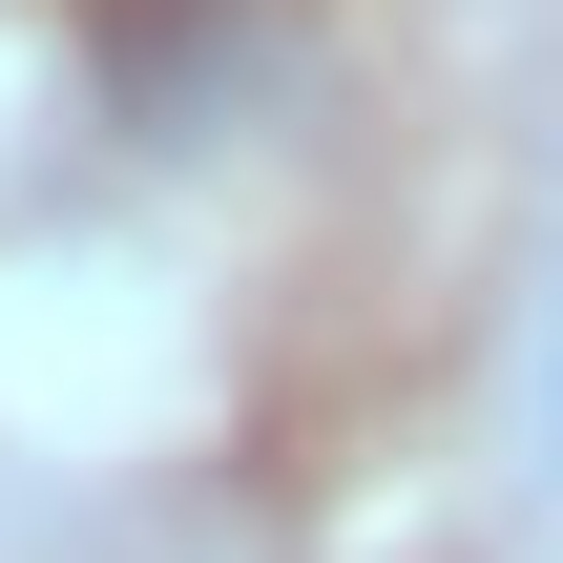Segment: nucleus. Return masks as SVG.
Instances as JSON below:
<instances>
[]
</instances>
